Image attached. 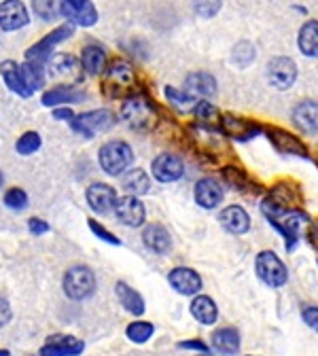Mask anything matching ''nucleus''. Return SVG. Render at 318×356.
Wrapping results in <instances>:
<instances>
[{
    "label": "nucleus",
    "mask_w": 318,
    "mask_h": 356,
    "mask_svg": "<svg viewBox=\"0 0 318 356\" xmlns=\"http://www.w3.org/2000/svg\"><path fill=\"white\" fill-rule=\"evenodd\" d=\"M261 212L265 214V218L274 225L285 238H287V248L291 250L299 238V234L308 227V216L297 210V208H291L274 197H267L263 204H261Z\"/></svg>",
    "instance_id": "1"
},
{
    "label": "nucleus",
    "mask_w": 318,
    "mask_h": 356,
    "mask_svg": "<svg viewBox=\"0 0 318 356\" xmlns=\"http://www.w3.org/2000/svg\"><path fill=\"white\" fill-rule=\"evenodd\" d=\"M134 87H136V72H134V68L127 62L117 60V62H113L106 68L104 79H102V92H104V96H109L113 100H119V98H125V96H134Z\"/></svg>",
    "instance_id": "2"
},
{
    "label": "nucleus",
    "mask_w": 318,
    "mask_h": 356,
    "mask_svg": "<svg viewBox=\"0 0 318 356\" xmlns=\"http://www.w3.org/2000/svg\"><path fill=\"white\" fill-rule=\"evenodd\" d=\"M155 108L143 96H129L121 106V119L127 123L129 129L136 131H149L155 125Z\"/></svg>",
    "instance_id": "3"
},
{
    "label": "nucleus",
    "mask_w": 318,
    "mask_h": 356,
    "mask_svg": "<svg viewBox=\"0 0 318 356\" xmlns=\"http://www.w3.org/2000/svg\"><path fill=\"white\" fill-rule=\"evenodd\" d=\"M62 289L68 299L72 301H83L87 297H92L96 291V276L89 270L87 265H72L70 270H66Z\"/></svg>",
    "instance_id": "4"
},
{
    "label": "nucleus",
    "mask_w": 318,
    "mask_h": 356,
    "mask_svg": "<svg viewBox=\"0 0 318 356\" xmlns=\"http://www.w3.org/2000/svg\"><path fill=\"white\" fill-rule=\"evenodd\" d=\"M98 161L102 165V170L111 176H119L123 174L129 163L134 161V153L132 147L127 143L121 140H111L106 145H102L100 153H98Z\"/></svg>",
    "instance_id": "5"
},
{
    "label": "nucleus",
    "mask_w": 318,
    "mask_h": 356,
    "mask_svg": "<svg viewBox=\"0 0 318 356\" xmlns=\"http://www.w3.org/2000/svg\"><path fill=\"white\" fill-rule=\"evenodd\" d=\"M255 267H257V274L259 278L271 286V289H278L283 284H287L289 280V272H287V267L285 263L271 252V250H263L257 254V261H255Z\"/></svg>",
    "instance_id": "6"
},
{
    "label": "nucleus",
    "mask_w": 318,
    "mask_h": 356,
    "mask_svg": "<svg viewBox=\"0 0 318 356\" xmlns=\"http://www.w3.org/2000/svg\"><path fill=\"white\" fill-rule=\"evenodd\" d=\"M115 123V117L111 111L106 108H100V111H89V113H81V115H74V119L70 121V127L81 134L85 138H92L100 131H106L111 129Z\"/></svg>",
    "instance_id": "7"
},
{
    "label": "nucleus",
    "mask_w": 318,
    "mask_h": 356,
    "mask_svg": "<svg viewBox=\"0 0 318 356\" xmlns=\"http://www.w3.org/2000/svg\"><path fill=\"white\" fill-rule=\"evenodd\" d=\"M72 32H74V28H72V24H66V26H60V28H56L51 34H47L42 40H38L34 47H30L28 51H26V58H28V62H36V64H42L45 60H49V56H51V49L56 47V44H60L62 40H66L68 36H72Z\"/></svg>",
    "instance_id": "8"
},
{
    "label": "nucleus",
    "mask_w": 318,
    "mask_h": 356,
    "mask_svg": "<svg viewBox=\"0 0 318 356\" xmlns=\"http://www.w3.org/2000/svg\"><path fill=\"white\" fill-rule=\"evenodd\" d=\"M85 343L74 337V335H64V333H56L51 337H47L45 346L40 348V356H79L83 354Z\"/></svg>",
    "instance_id": "9"
},
{
    "label": "nucleus",
    "mask_w": 318,
    "mask_h": 356,
    "mask_svg": "<svg viewBox=\"0 0 318 356\" xmlns=\"http://www.w3.org/2000/svg\"><path fill=\"white\" fill-rule=\"evenodd\" d=\"M115 216L127 227H141L145 222V204L136 195H125L115 202Z\"/></svg>",
    "instance_id": "10"
},
{
    "label": "nucleus",
    "mask_w": 318,
    "mask_h": 356,
    "mask_svg": "<svg viewBox=\"0 0 318 356\" xmlns=\"http://www.w3.org/2000/svg\"><path fill=\"white\" fill-rule=\"evenodd\" d=\"M297 79V66L291 58H274L267 64V81L276 89H289Z\"/></svg>",
    "instance_id": "11"
},
{
    "label": "nucleus",
    "mask_w": 318,
    "mask_h": 356,
    "mask_svg": "<svg viewBox=\"0 0 318 356\" xmlns=\"http://www.w3.org/2000/svg\"><path fill=\"white\" fill-rule=\"evenodd\" d=\"M218 127L223 129L225 136H230L232 140H238V143H246V140H251L261 134V127L257 123L238 119L234 115H223Z\"/></svg>",
    "instance_id": "12"
},
{
    "label": "nucleus",
    "mask_w": 318,
    "mask_h": 356,
    "mask_svg": "<svg viewBox=\"0 0 318 356\" xmlns=\"http://www.w3.org/2000/svg\"><path fill=\"white\" fill-rule=\"evenodd\" d=\"M168 282L178 295H198L202 291V278L191 267H174L168 274Z\"/></svg>",
    "instance_id": "13"
},
{
    "label": "nucleus",
    "mask_w": 318,
    "mask_h": 356,
    "mask_svg": "<svg viewBox=\"0 0 318 356\" xmlns=\"http://www.w3.org/2000/svg\"><path fill=\"white\" fill-rule=\"evenodd\" d=\"M60 11L64 17H68V22L79 24V26H94L98 22V11L96 7L89 3V0H79V3H68V0H62Z\"/></svg>",
    "instance_id": "14"
},
{
    "label": "nucleus",
    "mask_w": 318,
    "mask_h": 356,
    "mask_svg": "<svg viewBox=\"0 0 318 356\" xmlns=\"http://www.w3.org/2000/svg\"><path fill=\"white\" fill-rule=\"evenodd\" d=\"M151 174L159 183H176L183 176V161L174 155H157L151 163Z\"/></svg>",
    "instance_id": "15"
},
{
    "label": "nucleus",
    "mask_w": 318,
    "mask_h": 356,
    "mask_svg": "<svg viewBox=\"0 0 318 356\" xmlns=\"http://www.w3.org/2000/svg\"><path fill=\"white\" fill-rule=\"evenodd\" d=\"M87 204L94 212L98 214H106L111 212V208H115V202H117V191L111 187V185H104V183H94L89 185L87 193Z\"/></svg>",
    "instance_id": "16"
},
{
    "label": "nucleus",
    "mask_w": 318,
    "mask_h": 356,
    "mask_svg": "<svg viewBox=\"0 0 318 356\" xmlns=\"http://www.w3.org/2000/svg\"><path fill=\"white\" fill-rule=\"evenodd\" d=\"M28 24V11L22 0H5L0 5V28L5 32L19 30Z\"/></svg>",
    "instance_id": "17"
},
{
    "label": "nucleus",
    "mask_w": 318,
    "mask_h": 356,
    "mask_svg": "<svg viewBox=\"0 0 318 356\" xmlns=\"http://www.w3.org/2000/svg\"><path fill=\"white\" fill-rule=\"evenodd\" d=\"M267 136L271 140V145H274L280 153L285 155H295V157H305L308 155V149L305 145L293 136V134H289L287 129H280V127H271L267 129Z\"/></svg>",
    "instance_id": "18"
},
{
    "label": "nucleus",
    "mask_w": 318,
    "mask_h": 356,
    "mask_svg": "<svg viewBox=\"0 0 318 356\" xmlns=\"http://www.w3.org/2000/svg\"><path fill=\"white\" fill-rule=\"evenodd\" d=\"M218 220H221V225L227 229V232H232V234H246L251 229V216L244 208L240 206H227L221 210L218 214Z\"/></svg>",
    "instance_id": "19"
},
{
    "label": "nucleus",
    "mask_w": 318,
    "mask_h": 356,
    "mask_svg": "<svg viewBox=\"0 0 318 356\" xmlns=\"http://www.w3.org/2000/svg\"><path fill=\"white\" fill-rule=\"evenodd\" d=\"M185 92L196 100H206L216 94V81L208 72H193L185 79Z\"/></svg>",
    "instance_id": "20"
},
{
    "label": "nucleus",
    "mask_w": 318,
    "mask_h": 356,
    "mask_svg": "<svg viewBox=\"0 0 318 356\" xmlns=\"http://www.w3.org/2000/svg\"><path fill=\"white\" fill-rule=\"evenodd\" d=\"M81 62L68 54H58L49 60V74L64 81H79L81 79Z\"/></svg>",
    "instance_id": "21"
},
{
    "label": "nucleus",
    "mask_w": 318,
    "mask_h": 356,
    "mask_svg": "<svg viewBox=\"0 0 318 356\" xmlns=\"http://www.w3.org/2000/svg\"><path fill=\"white\" fill-rule=\"evenodd\" d=\"M193 193H196L198 206H202L206 210H212L223 202V189L214 178H202V181H198Z\"/></svg>",
    "instance_id": "22"
},
{
    "label": "nucleus",
    "mask_w": 318,
    "mask_h": 356,
    "mask_svg": "<svg viewBox=\"0 0 318 356\" xmlns=\"http://www.w3.org/2000/svg\"><path fill=\"white\" fill-rule=\"evenodd\" d=\"M293 121L299 129L308 134H316L318 131V102L314 100L299 102L293 111Z\"/></svg>",
    "instance_id": "23"
},
{
    "label": "nucleus",
    "mask_w": 318,
    "mask_h": 356,
    "mask_svg": "<svg viewBox=\"0 0 318 356\" xmlns=\"http://www.w3.org/2000/svg\"><path fill=\"white\" fill-rule=\"evenodd\" d=\"M115 295L119 299V303L123 305L125 312L134 316H143L145 314V299L141 297L138 291H134L127 282H117L115 284Z\"/></svg>",
    "instance_id": "24"
},
{
    "label": "nucleus",
    "mask_w": 318,
    "mask_h": 356,
    "mask_svg": "<svg viewBox=\"0 0 318 356\" xmlns=\"http://www.w3.org/2000/svg\"><path fill=\"white\" fill-rule=\"evenodd\" d=\"M143 242L149 250H153L157 254H166L172 248V238H170L168 229L164 225H157V222H153V225H149L143 232Z\"/></svg>",
    "instance_id": "25"
},
{
    "label": "nucleus",
    "mask_w": 318,
    "mask_h": 356,
    "mask_svg": "<svg viewBox=\"0 0 318 356\" xmlns=\"http://www.w3.org/2000/svg\"><path fill=\"white\" fill-rule=\"evenodd\" d=\"M0 74H3L7 87L11 89L13 94H17V96H22V98L32 96V94H30V89L26 87V81H24V74H22V66H17L15 62L7 60V62L0 64Z\"/></svg>",
    "instance_id": "26"
},
{
    "label": "nucleus",
    "mask_w": 318,
    "mask_h": 356,
    "mask_svg": "<svg viewBox=\"0 0 318 356\" xmlns=\"http://www.w3.org/2000/svg\"><path fill=\"white\" fill-rule=\"evenodd\" d=\"M210 339H212V348L225 356H234L240 350V333L232 327L216 329Z\"/></svg>",
    "instance_id": "27"
},
{
    "label": "nucleus",
    "mask_w": 318,
    "mask_h": 356,
    "mask_svg": "<svg viewBox=\"0 0 318 356\" xmlns=\"http://www.w3.org/2000/svg\"><path fill=\"white\" fill-rule=\"evenodd\" d=\"M121 185H123V189L129 195L138 197V195L149 193V189H151V176L145 170H141V168H134V170H129V172L123 174Z\"/></svg>",
    "instance_id": "28"
},
{
    "label": "nucleus",
    "mask_w": 318,
    "mask_h": 356,
    "mask_svg": "<svg viewBox=\"0 0 318 356\" xmlns=\"http://www.w3.org/2000/svg\"><path fill=\"white\" fill-rule=\"evenodd\" d=\"M191 316L202 323V325H214L216 318H218V309H216V303L206 297V295H198L193 301H191Z\"/></svg>",
    "instance_id": "29"
},
{
    "label": "nucleus",
    "mask_w": 318,
    "mask_h": 356,
    "mask_svg": "<svg viewBox=\"0 0 318 356\" xmlns=\"http://www.w3.org/2000/svg\"><path fill=\"white\" fill-rule=\"evenodd\" d=\"M81 66L89 74H102L106 70V54H104V49L98 47V44H87V47L83 49Z\"/></svg>",
    "instance_id": "30"
},
{
    "label": "nucleus",
    "mask_w": 318,
    "mask_h": 356,
    "mask_svg": "<svg viewBox=\"0 0 318 356\" xmlns=\"http://www.w3.org/2000/svg\"><path fill=\"white\" fill-rule=\"evenodd\" d=\"M85 96L83 94H79V92H74L72 87H54V89H49V92H45L42 94V98H40V102H42V106H62V104H72V102H81Z\"/></svg>",
    "instance_id": "31"
},
{
    "label": "nucleus",
    "mask_w": 318,
    "mask_h": 356,
    "mask_svg": "<svg viewBox=\"0 0 318 356\" xmlns=\"http://www.w3.org/2000/svg\"><path fill=\"white\" fill-rule=\"evenodd\" d=\"M299 49L308 58H318V22H305L301 26Z\"/></svg>",
    "instance_id": "32"
},
{
    "label": "nucleus",
    "mask_w": 318,
    "mask_h": 356,
    "mask_svg": "<svg viewBox=\"0 0 318 356\" xmlns=\"http://www.w3.org/2000/svg\"><path fill=\"white\" fill-rule=\"evenodd\" d=\"M153 333H155V327L147 321H136V323L127 325V329H125L127 339L134 343H147L153 337Z\"/></svg>",
    "instance_id": "33"
},
{
    "label": "nucleus",
    "mask_w": 318,
    "mask_h": 356,
    "mask_svg": "<svg viewBox=\"0 0 318 356\" xmlns=\"http://www.w3.org/2000/svg\"><path fill=\"white\" fill-rule=\"evenodd\" d=\"M40 66L42 64H36V62H26L22 66V74H24V81H26V87L30 89V94L34 92V89H40L42 83H45Z\"/></svg>",
    "instance_id": "34"
},
{
    "label": "nucleus",
    "mask_w": 318,
    "mask_h": 356,
    "mask_svg": "<svg viewBox=\"0 0 318 356\" xmlns=\"http://www.w3.org/2000/svg\"><path fill=\"white\" fill-rule=\"evenodd\" d=\"M40 145H42V140H40L38 131H26V134H22V136L17 138L15 151L19 155H32V153H36L40 149Z\"/></svg>",
    "instance_id": "35"
},
{
    "label": "nucleus",
    "mask_w": 318,
    "mask_h": 356,
    "mask_svg": "<svg viewBox=\"0 0 318 356\" xmlns=\"http://www.w3.org/2000/svg\"><path fill=\"white\" fill-rule=\"evenodd\" d=\"M193 113H196V117H198L200 121H204L206 125H210V123H221V113H218L210 102H206V100L196 102Z\"/></svg>",
    "instance_id": "36"
},
{
    "label": "nucleus",
    "mask_w": 318,
    "mask_h": 356,
    "mask_svg": "<svg viewBox=\"0 0 318 356\" xmlns=\"http://www.w3.org/2000/svg\"><path fill=\"white\" fill-rule=\"evenodd\" d=\"M32 9L45 22H51L58 15V3H56V0H32Z\"/></svg>",
    "instance_id": "37"
},
{
    "label": "nucleus",
    "mask_w": 318,
    "mask_h": 356,
    "mask_svg": "<svg viewBox=\"0 0 318 356\" xmlns=\"http://www.w3.org/2000/svg\"><path fill=\"white\" fill-rule=\"evenodd\" d=\"M5 206L11 210H26L28 208V193L19 187H13L5 193Z\"/></svg>",
    "instance_id": "38"
},
{
    "label": "nucleus",
    "mask_w": 318,
    "mask_h": 356,
    "mask_svg": "<svg viewBox=\"0 0 318 356\" xmlns=\"http://www.w3.org/2000/svg\"><path fill=\"white\" fill-rule=\"evenodd\" d=\"M255 60V47L251 42H238L234 47V64L238 66H248Z\"/></svg>",
    "instance_id": "39"
},
{
    "label": "nucleus",
    "mask_w": 318,
    "mask_h": 356,
    "mask_svg": "<svg viewBox=\"0 0 318 356\" xmlns=\"http://www.w3.org/2000/svg\"><path fill=\"white\" fill-rule=\"evenodd\" d=\"M87 225H89V229L94 232V236L100 238L102 242H106V244H111V246H121V240H119L115 234H111L106 227H102L96 218H87Z\"/></svg>",
    "instance_id": "40"
},
{
    "label": "nucleus",
    "mask_w": 318,
    "mask_h": 356,
    "mask_svg": "<svg viewBox=\"0 0 318 356\" xmlns=\"http://www.w3.org/2000/svg\"><path fill=\"white\" fill-rule=\"evenodd\" d=\"M223 178L236 189H246L248 185V176L238 168H223Z\"/></svg>",
    "instance_id": "41"
},
{
    "label": "nucleus",
    "mask_w": 318,
    "mask_h": 356,
    "mask_svg": "<svg viewBox=\"0 0 318 356\" xmlns=\"http://www.w3.org/2000/svg\"><path fill=\"white\" fill-rule=\"evenodd\" d=\"M193 7L200 17H214L221 11V0H193Z\"/></svg>",
    "instance_id": "42"
},
{
    "label": "nucleus",
    "mask_w": 318,
    "mask_h": 356,
    "mask_svg": "<svg viewBox=\"0 0 318 356\" xmlns=\"http://www.w3.org/2000/svg\"><path fill=\"white\" fill-rule=\"evenodd\" d=\"M166 96H168V100L170 102H174L176 106H180L183 108L185 104H191V102H196V98H191L185 89L180 92V89H176V87H166Z\"/></svg>",
    "instance_id": "43"
},
{
    "label": "nucleus",
    "mask_w": 318,
    "mask_h": 356,
    "mask_svg": "<svg viewBox=\"0 0 318 356\" xmlns=\"http://www.w3.org/2000/svg\"><path fill=\"white\" fill-rule=\"evenodd\" d=\"M28 229H30V234L32 236H45V234H49V222L47 220H42V218H30L28 220Z\"/></svg>",
    "instance_id": "44"
},
{
    "label": "nucleus",
    "mask_w": 318,
    "mask_h": 356,
    "mask_svg": "<svg viewBox=\"0 0 318 356\" xmlns=\"http://www.w3.org/2000/svg\"><path fill=\"white\" fill-rule=\"evenodd\" d=\"M11 316H13V312H11V303L7 301V297L0 295V329L9 325Z\"/></svg>",
    "instance_id": "45"
},
{
    "label": "nucleus",
    "mask_w": 318,
    "mask_h": 356,
    "mask_svg": "<svg viewBox=\"0 0 318 356\" xmlns=\"http://www.w3.org/2000/svg\"><path fill=\"white\" fill-rule=\"evenodd\" d=\"M301 316H303L305 325H308L310 329H314V331L318 333V307H305Z\"/></svg>",
    "instance_id": "46"
},
{
    "label": "nucleus",
    "mask_w": 318,
    "mask_h": 356,
    "mask_svg": "<svg viewBox=\"0 0 318 356\" xmlns=\"http://www.w3.org/2000/svg\"><path fill=\"white\" fill-rule=\"evenodd\" d=\"M54 119L70 123V121L74 119V113H72V108H68V106H62V108H54Z\"/></svg>",
    "instance_id": "47"
},
{
    "label": "nucleus",
    "mask_w": 318,
    "mask_h": 356,
    "mask_svg": "<svg viewBox=\"0 0 318 356\" xmlns=\"http://www.w3.org/2000/svg\"><path fill=\"white\" fill-rule=\"evenodd\" d=\"M180 348H185V350H198V352H208V346L200 339H189V341H180L178 343Z\"/></svg>",
    "instance_id": "48"
},
{
    "label": "nucleus",
    "mask_w": 318,
    "mask_h": 356,
    "mask_svg": "<svg viewBox=\"0 0 318 356\" xmlns=\"http://www.w3.org/2000/svg\"><path fill=\"white\" fill-rule=\"evenodd\" d=\"M308 238H310V242L318 248V222H314V225L310 227V234H308Z\"/></svg>",
    "instance_id": "49"
},
{
    "label": "nucleus",
    "mask_w": 318,
    "mask_h": 356,
    "mask_svg": "<svg viewBox=\"0 0 318 356\" xmlns=\"http://www.w3.org/2000/svg\"><path fill=\"white\" fill-rule=\"evenodd\" d=\"M3 183H5V176H3V172H0V187H3Z\"/></svg>",
    "instance_id": "50"
},
{
    "label": "nucleus",
    "mask_w": 318,
    "mask_h": 356,
    "mask_svg": "<svg viewBox=\"0 0 318 356\" xmlns=\"http://www.w3.org/2000/svg\"><path fill=\"white\" fill-rule=\"evenodd\" d=\"M0 356H9V350H0Z\"/></svg>",
    "instance_id": "51"
},
{
    "label": "nucleus",
    "mask_w": 318,
    "mask_h": 356,
    "mask_svg": "<svg viewBox=\"0 0 318 356\" xmlns=\"http://www.w3.org/2000/svg\"><path fill=\"white\" fill-rule=\"evenodd\" d=\"M200 356H210V354H206V352H202V354H200Z\"/></svg>",
    "instance_id": "52"
},
{
    "label": "nucleus",
    "mask_w": 318,
    "mask_h": 356,
    "mask_svg": "<svg viewBox=\"0 0 318 356\" xmlns=\"http://www.w3.org/2000/svg\"><path fill=\"white\" fill-rule=\"evenodd\" d=\"M68 3H79V0H68Z\"/></svg>",
    "instance_id": "53"
},
{
    "label": "nucleus",
    "mask_w": 318,
    "mask_h": 356,
    "mask_svg": "<svg viewBox=\"0 0 318 356\" xmlns=\"http://www.w3.org/2000/svg\"><path fill=\"white\" fill-rule=\"evenodd\" d=\"M30 356H40V354H30Z\"/></svg>",
    "instance_id": "54"
}]
</instances>
